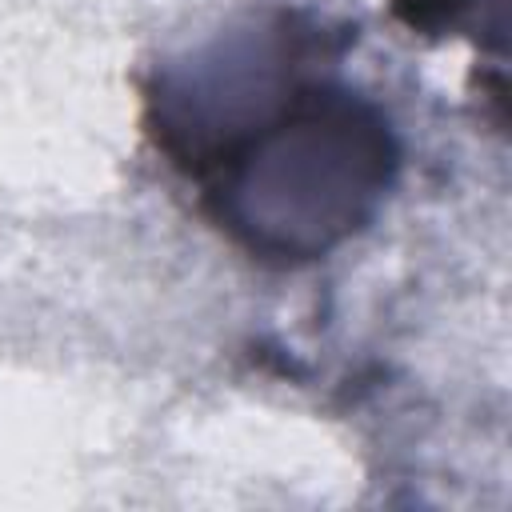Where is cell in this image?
I'll return each mask as SVG.
<instances>
[{
  "mask_svg": "<svg viewBox=\"0 0 512 512\" xmlns=\"http://www.w3.org/2000/svg\"><path fill=\"white\" fill-rule=\"evenodd\" d=\"M388 136L348 92L292 88L260 124L212 144L200 172L220 220L252 248L308 256L340 240L388 184Z\"/></svg>",
  "mask_w": 512,
  "mask_h": 512,
  "instance_id": "obj_1",
  "label": "cell"
}]
</instances>
